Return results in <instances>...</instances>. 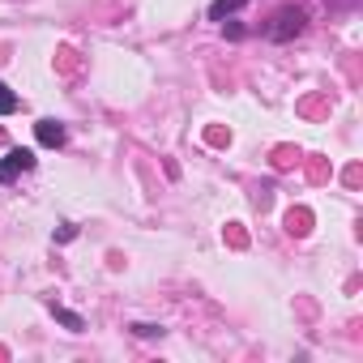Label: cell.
Wrapping results in <instances>:
<instances>
[{
  "label": "cell",
  "mask_w": 363,
  "mask_h": 363,
  "mask_svg": "<svg viewBox=\"0 0 363 363\" xmlns=\"http://www.w3.org/2000/svg\"><path fill=\"white\" fill-rule=\"evenodd\" d=\"M303 26H308V9H299V5H282L274 18H269V26L261 30L269 43H291L295 35H303Z\"/></svg>",
  "instance_id": "cell-1"
},
{
  "label": "cell",
  "mask_w": 363,
  "mask_h": 363,
  "mask_svg": "<svg viewBox=\"0 0 363 363\" xmlns=\"http://www.w3.org/2000/svg\"><path fill=\"white\" fill-rule=\"evenodd\" d=\"M35 150H26V145H18V150H9L5 158H0V184H13L18 175H26V171H35Z\"/></svg>",
  "instance_id": "cell-2"
},
{
  "label": "cell",
  "mask_w": 363,
  "mask_h": 363,
  "mask_svg": "<svg viewBox=\"0 0 363 363\" xmlns=\"http://www.w3.org/2000/svg\"><path fill=\"white\" fill-rule=\"evenodd\" d=\"M35 137H39V145H48V150H60V145L69 141V128H65L60 120H52V116H43V120L35 124Z\"/></svg>",
  "instance_id": "cell-3"
},
{
  "label": "cell",
  "mask_w": 363,
  "mask_h": 363,
  "mask_svg": "<svg viewBox=\"0 0 363 363\" xmlns=\"http://www.w3.org/2000/svg\"><path fill=\"white\" fill-rule=\"evenodd\" d=\"M52 308V316L65 325V329H73V333H82L86 329V316H77V312H69V308H60V303H48Z\"/></svg>",
  "instance_id": "cell-4"
},
{
  "label": "cell",
  "mask_w": 363,
  "mask_h": 363,
  "mask_svg": "<svg viewBox=\"0 0 363 363\" xmlns=\"http://www.w3.org/2000/svg\"><path fill=\"white\" fill-rule=\"evenodd\" d=\"M248 5V0H214L210 5V22H223V18H231V13H240Z\"/></svg>",
  "instance_id": "cell-5"
},
{
  "label": "cell",
  "mask_w": 363,
  "mask_h": 363,
  "mask_svg": "<svg viewBox=\"0 0 363 363\" xmlns=\"http://www.w3.org/2000/svg\"><path fill=\"white\" fill-rule=\"evenodd\" d=\"M18 107H22V99H18V94L5 86V82H0V116H13Z\"/></svg>",
  "instance_id": "cell-6"
},
{
  "label": "cell",
  "mask_w": 363,
  "mask_h": 363,
  "mask_svg": "<svg viewBox=\"0 0 363 363\" xmlns=\"http://www.w3.org/2000/svg\"><path fill=\"white\" fill-rule=\"evenodd\" d=\"M133 333H137V337H162V325H145V320H137Z\"/></svg>",
  "instance_id": "cell-7"
},
{
  "label": "cell",
  "mask_w": 363,
  "mask_h": 363,
  "mask_svg": "<svg viewBox=\"0 0 363 363\" xmlns=\"http://www.w3.org/2000/svg\"><path fill=\"white\" fill-rule=\"evenodd\" d=\"M286 227H291V235H303V231H308V214H291Z\"/></svg>",
  "instance_id": "cell-8"
},
{
  "label": "cell",
  "mask_w": 363,
  "mask_h": 363,
  "mask_svg": "<svg viewBox=\"0 0 363 363\" xmlns=\"http://www.w3.org/2000/svg\"><path fill=\"white\" fill-rule=\"evenodd\" d=\"M69 240H77V227H73V223H60V231H56V244H69Z\"/></svg>",
  "instance_id": "cell-9"
}]
</instances>
